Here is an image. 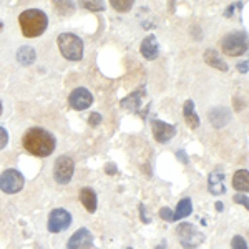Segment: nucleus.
Returning a JSON list of instances; mask_svg holds the SVG:
<instances>
[{
    "label": "nucleus",
    "instance_id": "2eb2a0df",
    "mask_svg": "<svg viewBox=\"0 0 249 249\" xmlns=\"http://www.w3.org/2000/svg\"><path fill=\"white\" fill-rule=\"evenodd\" d=\"M140 52L146 60H156L160 55V45H158V40L153 34H150L142 42V47H140Z\"/></svg>",
    "mask_w": 249,
    "mask_h": 249
},
{
    "label": "nucleus",
    "instance_id": "2f4dec72",
    "mask_svg": "<svg viewBox=\"0 0 249 249\" xmlns=\"http://www.w3.org/2000/svg\"><path fill=\"white\" fill-rule=\"evenodd\" d=\"M140 216H142L143 223H151V218L146 216V213H144V204H140Z\"/></svg>",
    "mask_w": 249,
    "mask_h": 249
},
{
    "label": "nucleus",
    "instance_id": "f8f14e48",
    "mask_svg": "<svg viewBox=\"0 0 249 249\" xmlns=\"http://www.w3.org/2000/svg\"><path fill=\"white\" fill-rule=\"evenodd\" d=\"M144 96H146V88H144V85H142L136 91H133L131 95H128L126 98L122 100V107L126 108V110L135 111V113H138V115H142V118L144 120L146 118V113L142 110V103H143Z\"/></svg>",
    "mask_w": 249,
    "mask_h": 249
},
{
    "label": "nucleus",
    "instance_id": "39448f33",
    "mask_svg": "<svg viewBox=\"0 0 249 249\" xmlns=\"http://www.w3.org/2000/svg\"><path fill=\"white\" fill-rule=\"evenodd\" d=\"M176 232H178V239L184 249H195L204 241L203 232L199 231L195 224H190V223L179 224Z\"/></svg>",
    "mask_w": 249,
    "mask_h": 249
},
{
    "label": "nucleus",
    "instance_id": "ddd939ff",
    "mask_svg": "<svg viewBox=\"0 0 249 249\" xmlns=\"http://www.w3.org/2000/svg\"><path fill=\"white\" fill-rule=\"evenodd\" d=\"M208 118H210V122L214 128H224L231 120V111L224 107H216L210 110Z\"/></svg>",
    "mask_w": 249,
    "mask_h": 249
},
{
    "label": "nucleus",
    "instance_id": "c9c22d12",
    "mask_svg": "<svg viewBox=\"0 0 249 249\" xmlns=\"http://www.w3.org/2000/svg\"><path fill=\"white\" fill-rule=\"evenodd\" d=\"M156 249H166V243H163V244H158V246H156Z\"/></svg>",
    "mask_w": 249,
    "mask_h": 249
},
{
    "label": "nucleus",
    "instance_id": "4c0bfd02",
    "mask_svg": "<svg viewBox=\"0 0 249 249\" xmlns=\"http://www.w3.org/2000/svg\"><path fill=\"white\" fill-rule=\"evenodd\" d=\"M2 29H3V23H2V22H0V30H2Z\"/></svg>",
    "mask_w": 249,
    "mask_h": 249
},
{
    "label": "nucleus",
    "instance_id": "c85d7f7f",
    "mask_svg": "<svg viewBox=\"0 0 249 249\" xmlns=\"http://www.w3.org/2000/svg\"><path fill=\"white\" fill-rule=\"evenodd\" d=\"M160 216H161V219L168 221V223H173V210L171 208H161V210H160Z\"/></svg>",
    "mask_w": 249,
    "mask_h": 249
},
{
    "label": "nucleus",
    "instance_id": "cd10ccee",
    "mask_svg": "<svg viewBox=\"0 0 249 249\" xmlns=\"http://www.w3.org/2000/svg\"><path fill=\"white\" fill-rule=\"evenodd\" d=\"M232 199H234V203L243 204V206L246 208V210L249 208V199H248V195H244V193H243V195H241V193H238V195H234V198H232Z\"/></svg>",
    "mask_w": 249,
    "mask_h": 249
},
{
    "label": "nucleus",
    "instance_id": "58836bf2",
    "mask_svg": "<svg viewBox=\"0 0 249 249\" xmlns=\"http://www.w3.org/2000/svg\"><path fill=\"white\" fill-rule=\"evenodd\" d=\"M128 249H133V248H128Z\"/></svg>",
    "mask_w": 249,
    "mask_h": 249
},
{
    "label": "nucleus",
    "instance_id": "4468645a",
    "mask_svg": "<svg viewBox=\"0 0 249 249\" xmlns=\"http://www.w3.org/2000/svg\"><path fill=\"white\" fill-rule=\"evenodd\" d=\"M208 190L211 195H224L226 193V184H224V173L221 170H214L208 176Z\"/></svg>",
    "mask_w": 249,
    "mask_h": 249
},
{
    "label": "nucleus",
    "instance_id": "f257e3e1",
    "mask_svg": "<svg viewBox=\"0 0 249 249\" xmlns=\"http://www.w3.org/2000/svg\"><path fill=\"white\" fill-rule=\"evenodd\" d=\"M23 148L29 151L30 155L34 156H42V158H47L55 151V146H57V140L55 136L50 133V131L43 130V128H30L27 130V133L23 135Z\"/></svg>",
    "mask_w": 249,
    "mask_h": 249
},
{
    "label": "nucleus",
    "instance_id": "aec40b11",
    "mask_svg": "<svg viewBox=\"0 0 249 249\" xmlns=\"http://www.w3.org/2000/svg\"><path fill=\"white\" fill-rule=\"evenodd\" d=\"M232 188L236 191H241L246 195L249 190V171L248 170H238L232 176Z\"/></svg>",
    "mask_w": 249,
    "mask_h": 249
},
{
    "label": "nucleus",
    "instance_id": "6e6552de",
    "mask_svg": "<svg viewBox=\"0 0 249 249\" xmlns=\"http://www.w3.org/2000/svg\"><path fill=\"white\" fill-rule=\"evenodd\" d=\"M71 224V214L63 208H57V210L50 211L47 221V228L52 234H58V232L65 231Z\"/></svg>",
    "mask_w": 249,
    "mask_h": 249
},
{
    "label": "nucleus",
    "instance_id": "393cba45",
    "mask_svg": "<svg viewBox=\"0 0 249 249\" xmlns=\"http://www.w3.org/2000/svg\"><path fill=\"white\" fill-rule=\"evenodd\" d=\"M231 248L232 249H248V243L246 239L243 238V236H234V238L231 239Z\"/></svg>",
    "mask_w": 249,
    "mask_h": 249
},
{
    "label": "nucleus",
    "instance_id": "412c9836",
    "mask_svg": "<svg viewBox=\"0 0 249 249\" xmlns=\"http://www.w3.org/2000/svg\"><path fill=\"white\" fill-rule=\"evenodd\" d=\"M193 213V203L190 198H183L181 201L176 204V211H173V221H179Z\"/></svg>",
    "mask_w": 249,
    "mask_h": 249
},
{
    "label": "nucleus",
    "instance_id": "6ab92c4d",
    "mask_svg": "<svg viewBox=\"0 0 249 249\" xmlns=\"http://www.w3.org/2000/svg\"><path fill=\"white\" fill-rule=\"evenodd\" d=\"M15 58H17V62L20 65L23 67H29L32 63H35V60H37V53H35V50L29 45H22L17 50V53H15Z\"/></svg>",
    "mask_w": 249,
    "mask_h": 249
},
{
    "label": "nucleus",
    "instance_id": "20e7f679",
    "mask_svg": "<svg viewBox=\"0 0 249 249\" xmlns=\"http://www.w3.org/2000/svg\"><path fill=\"white\" fill-rule=\"evenodd\" d=\"M221 50L230 57H241L248 52V34L246 32H232L221 40Z\"/></svg>",
    "mask_w": 249,
    "mask_h": 249
},
{
    "label": "nucleus",
    "instance_id": "1a4fd4ad",
    "mask_svg": "<svg viewBox=\"0 0 249 249\" xmlns=\"http://www.w3.org/2000/svg\"><path fill=\"white\" fill-rule=\"evenodd\" d=\"M68 103L77 111L87 110V108H90L93 105V95H91L90 90H87L85 87H78L71 91L70 96H68Z\"/></svg>",
    "mask_w": 249,
    "mask_h": 249
},
{
    "label": "nucleus",
    "instance_id": "4be33fe9",
    "mask_svg": "<svg viewBox=\"0 0 249 249\" xmlns=\"http://www.w3.org/2000/svg\"><path fill=\"white\" fill-rule=\"evenodd\" d=\"M55 9L58 14H71L75 10V5L71 2H55Z\"/></svg>",
    "mask_w": 249,
    "mask_h": 249
},
{
    "label": "nucleus",
    "instance_id": "5701e85b",
    "mask_svg": "<svg viewBox=\"0 0 249 249\" xmlns=\"http://www.w3.org/2000/svg\"><path fill=\"white\" fill-rule=\"evenodd\" d=\"M111 7H115L118 12H128L131 9V7L135 5V2H131V0H128V2H118V0H111L110 2Z\"/></svg>",
    "mask_w": 249,
    "mask_h": 249
},
{
    "label": "nucleus",
    "instance_id": "b1692460",
    "mask_svg": "<svg viewBox=\"0 0 249 249\" xmlns=\"http://www.w3.org/2000/svg\"><path fill=\"white\" fill-rule=\"evenodd\" d=\"M80 5L85 7V9H88V10H93V12H103V10H105V3H103V2H88V0H85V2H82Z\"/></svg>",
    "mask_w": 249,
    "mask_h": 249
},
{
    "label": "nucleus",
    "instance_id": "e433bc0d",
    "mask_svg": "<svg viewBox=\"0 0 249 249\" xmlns=\"http://www.w3.org/2000/svg\"><path fill=\"white\" fill-rule=\"evenodd\" d=\"M2 108H3V107H2V102H0V115H2Z\"/></svg>",
    "mask_w": 249,
    "mask_h": 249
},
{
    "label": "nucleus",
    "instance_id": "f704fd0d",
    "mask_svg": "<svg viewBox=\"0 0 249 249\" xmlns=\"http://www.w3.org/2000/svg\"><path fill=\"white\" fill-rule=\"evenodd\" d=\"M214 206H216V210H218L219 213H221V211H223V210H224V208H223V206H224V204H223V203H219V201H218V203H216V204H214Z\"/></svg>",
    "mask_w": 249,
    "mask_h": 249
},
{
    "label": "nucleus",
    "instance_id": "a878e982",
    "mask_svg": "<svg viewBox=\"0 0 249 249\" xmlns=\"http://www.w3.org/2000/svg\"><path fill=\"white\" fill-rule=\"evenodd\" d=\"M7 144H9V131L3 126H0V150H3Z\"/></svg>",
    "mask_w": 249,
    "mask_h": 249
},
{
    "label": "nucleus",
    "instance_id": "dca6fc26",
    "mask_svg": "<svg viewBox=\"0 0 249 249\" xmlns=\"http://www.w3.org/2000/svg\"><path fill=\"white\" fill-rule=\"evenodd\" d=\"M80 201L88 213H95L96 208H98V198H96L93 188H82L80 190Z\"/></svg>",
    "mask_w": 249,
    "mask_h": 249
},
{
    "label": "nucleus",
    "instance_id": "bb28decb",
    "mask_svg": "<svg viewBox=\"0 0 249 249\" xmlns=\"http://www.w3.org/2000/svg\"><path fill=\"white\" fill-rule=\"evenodd\" d=\"M102 122H103L102 115L96 113V111H93V113L88 116V124H90V126H98V124L102 123Z\"/></svg>",
    "mask_w": 249,
    "mask_h": 249
},
{
    "label": "nucleus",
    "instance_id": "9b49d317",
    "mask_svg": "<svg viewBox=\"0 0 249 249\" xmlns=\"http://www.w3.org/2000/svg\"><path fill=\"white\" fill-rule=\"evenodd\" d=\"M93 246V234L87 228H80L70 236L67 249H91Z\"/></svg>",
    "mask_w": 249,
    "mask_h": 249
},
{
    "label": "nucleus",
    "instance_id": "a211bd4d",
    "mask_svg": "<svg viewBox=\"0 0 249 249\" xmlns=\"http://www.w3.org/2000/svg\"><path fill=\"white\" fill-rule=\"evenodd\" d=\"M204 62H206L210 67L216 68V70H221V71H228V70H230L228 63L219 57V53L214 50V48H208V50L204 52Z\"/></svg>",
    "mask_w": 249,
    "mask_h": 249
},
{
    "label": "nucleus",
    "instance_id": "0eeeda50",
    "mask_svg": "<svg viewBox=\"0 0 249 249\" xmlns=\"http://www.w3.org/2000/svg\"><path fill=\"white\" fill-rule=\"evenodd\" d=\"M23 184H25V178L18 170H5L0 175V190L7 195H15V193L22 191Z\"/></svg>",
    "mask_w": 249,
    "mask_h": 249
},
{
    "label": "nucleus",
    "instance_id": "9d476101",
    "mask_svg": "<svg viewBox=\"0 0 249 249\" xmlns=\"http://www.w3.org/2000/svg\"><path fill=\"white\" fill-rule=\"evenodd\" d=\"M151 131L158 143H170L176 136V126L161 120H151Z\"/></svg>",
    "mask_w": 249,
    "mask_h": 249
},
{
    "label": "nucleus",
    "instance_id": "473e14b6",
    "mask_svg": "<svg viewBox=\"0 0 249 249\" xmlns=\"http://www.w3.org/2000/svg\"><path fill=\"white\" fill-rule=\"evenodd\" d=\"M105 173H107V175H115V173H116V166H115L113 163H108L107 168H105Z\"/></svg>",
    "mask_w": 249,
    "mask_h": 249
},
{
    "label": "nucleus",
    "instance_id": "423d86ee",
    "mask_svg": "<svg viewBox=\"0 0 249 249\" xmlns=\"http://www.w3.org/2000/svg\"><path fill=\"white\" fill-rule=\"evenodd\" d=\"M75 161L67 155H62L55 160L53 164V178L58 184H68L73 178Z\"/></svg>",
    "mask_w": 249,
    "mask_h": 249
},
{
    "label": "nucleus",
    "instance_id": "72a5a7b5",
    "mask_svg": "<svg viewBox=\"0 0 249 249\" xmlns=\"http://www.w3.org/2000/svg\"><path fill=\"white\" fill-rule=\"evenodd\" d=\"M248 65H249L248 62H244V63H238V70L241 71V73H248Z\"/></svg>",
    "mask_w": 249,
    "mask_h": 249
},
{
    "label": "nucleus",
    "instance_id": "f03ea898",
    "mask_svg": "<svg viewBox=\"0 0 249 249\" xmlns=\"http://www.w3.org/2000/svg\"><path fill=\"white\" fill-rule=\"evenodd\" d=\"M20 29L27 38L40 37L48 27V17L40 9H27L18 15Z\"/></svg>",
    "mask_w": 249,
    "mask_h": 249
},
{
    "label": "nucleus",
    "instance_id": "f3484780",
    "mask_svg": "<svg viewBox=\"0 0 249 249\" xmlns=\"http://www.w3.org/2000/svg\"><path fill=\"white\" fill-rule=\"evenodd\" d=\"M183 116H184V122L190 128L196 130L199 126V116L196 115V110H195V102L193 100H186L183 105Z\"/></svg>",
    "mask_w": 249,
    "mask_h": 249
},
{
    "label": "nucleus",
    "instance_id": "7ed1b4c3",
    "mask_svg": "<svg viewBox=\"0 0 249 249\" xmlns=\"http://www.w3.org/2000/svg\"><path fill=\"white\" fill-rule=\"evenodd\" d=\"M58 48H60V53L67 60H70V62H80L83 58L85 45H83V40L78 35L63 32L58 37Z\"/></svg>",
    "mask_w": 249,
    "mask_h": 249
},
{
    "label": "nucleus",
    "instance_id": "7c9ffc66",
    "mask_svg": "<svg viewBox=\"0 0 249 249\" xmlns=\"http://www.w3.org/2000/svg\"><path fill=\"white\" fill-rule=\"evenodd\" d=\"M234 9H243V2L232 3V5L228 7L226 12H224V17H231V15H232V12H234Z\"/></svg>",
    "mask_w": 249,
    "mask_h": 249
},
{
    "label": "nucleus",
    "instance_id": "c756f323",
    "mask_svg": "<svg viewBox=\"0 0 249 249\" xmlns=\"http://www.w3.org/2000/svg\"><path fill=\"white\" fill-rule=\"evenodd\" d=\"M176 158H178L183 164H190V158H188V155H186V151H184V150L176 151Z\"/></svg>",
    "mask_w": 249,
    "mask_h": 249
}]
</instances>
